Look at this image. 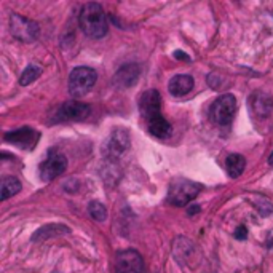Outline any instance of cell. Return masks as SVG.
I'll list each match as a JSON object with an SVG mask.
<instances>
[{
  "mask_svg": "<svg viewBox=\"0 0 273 273\" xmlns=\"http://www.w3.org/2000/svg\"><path fill=\"white\" fill-rule=\"evenodd\" d=\"M98 80V74L95 69L80 66L75 67L69 75V93L74 98H82L95 86Z\"/></svg>",
  "mask_w": 273,
  "mask_h": 273,
  "instance_id": "3",
  "label": "cell"
},
{
  "mask_svg": "<svg viewBox=\"0 0 273 273\" xmlns=\"http://www.w3.org/2000/svg\"><path fill=\"white\" fill-rule=\"evenodd\" d=\"M128 149H129V134L125 131L123 128H117L112 131L109 139L106 141L104 153H106V157L109 160L115 162V158L122 157Z\"/></svg>",
  "mask_w": 273,
  "mask_h": 273,
  "instance_id": "6",
  "label": "cell"
},
{
  "mask_svg": "<svg viewBox=\"0 0 273 273\" xmlns=\"http://www.w3.org/2000/svg\"><path fill=\"white\" fill-rule=\"evenodd\" d=\"M88 211H89L91 217L98 220V222H102V220L107 219V210L101 201H91L88 206Z\"/></svg>",
  "mask_w": 273,
  "mask_h": 273,
  "instance_id": "20",
  "label": "cell"
},
{
  "mask_svg": "<svg viewBox=\"0 0 273 273\" xmlns=\"http://www.w3.org/2000/svg\"><path fill=\"white\" fill-rule=\"evenodd\" d=\"M174 58H176V59H182V61H190V58H189L187 55L182 53V51H176V53H174Z\"/></svg>",
  "mask_w": 273,
  "mask_h": 273,
  "instance_id": "22",
  "label": "cell"
},
{
  "mask_svg": "<svg viewBox=\"0 0 273 273\" xmlns=\"http://www.w3.org/2000/svg\"><path fill=\"white\" fill-rule=\"evenodd\" d=\"M193 77L187 75V74H180V75H174L173 79L168 83V89H170V93L176 98L180 96H186L189 95L190 91L193 89Z\"/></svg>",
  "mask_w": 273,
  "mask_h": 273,
  "instance_id": "13",
  "label": "cell"
},
{
  "mask_svg": "<svg viewBox=\"0 0 273 273\" xmlns=\"http://www.w3.org/2000/svg\"><path fill=\"white\" fill-rule=\"evenodd\" d=\"M146 123L149 126V131L153 136L160 138V139H166L168 136L171 134V125H170V122H168L162 113L152 117V119L147 120Z\"/></svg>",
  "mask_w": 273,
  "mask_h": 273,
  "instance_id": "16",
  "label": "cell"
},
{
  "mask_svg": "<svg viewBox=\"0 0 273 273\" xmlns=\"http://www.w3.org/2000/svg\"><path fill=\"white\" fill-rule=\"evenodd\" d=\"M88 115H89V106L85 102H79V101L64 102L58 110V119L59 120L80 122V120H85Z\"/></svg>",
  "mask_w": 273,
  "mask_h": 273,
  "instance_id": "12",
  "label": "cell"
},
{
  "mask_svg": "<svg viewBox=\"0 0 273 273\" xmlns=\"http://www.w3.org/2000/svg\"><path fill=\"white\" fill-rule=\"evenodd\" d=\"M249 107L253 110L254 115H259V117H268L271 113V109H273V102L271 99L264 95V93H256L249 98Z\"/></svg>",
  "mask_w": 273,
  "mask_h": 273,
  "instance_id": "15",
  "label": "cell"
},
{
  "mask_svg": "<svg viewBox=\"0 0 273 273\" xmlns=\"http://www.w3.org/2000/svg\"><path fill=\"white\" fill-rule=\"evenodd\" d=\"M21 190V182L15 176H7L2 179V186H0V200L5 201L13 195H16Z\"/></svg>",
  "mask_w": 273,
  "mask_h": 273,
  "instance_id": "17",
  "label": "cell"
},
{
  "mask_svg": "<svg viewBox=\"0 0 273 273\" xmlns=\"http://www.w3.org/2000/svg\"><path fill=\"white\" fill-rule=\"evenodd\" d=\"M225 166H227L229 176L235 179L244 171L246 160H244L243 155H240V153H232V155H229L227 160H225Z\"/></svg>",
  "mask_w": 273,
  "mask_h": 273,
  "instance_id": "18",
  "label": "cell"
},
{
  "mask_svg": "<svg viewBox=\"0 0 273 273\" xmlns=\"http://www.w3.org/2000/svg\"><path fill=\"white\" fill-rule=\"evenodd\" d=\"M66 168H67L66 155H62L59 152H51L47 157V160L42 162L38 173H40V177L43 180H53L55 177L61 176L66 171Z\"/></svg>",
  "mask_w": 273,
  "mask_h": 273,
  "instance_id": "8",
  "label": "cell"
},
{
  "mask_svg": "<svg viewBox=\"0 0 273 273\" xmlns=\"http://www.w3.org/2000/svg\"><path fill=\"white\" fill-rule=\"evenodd\" d=\"M40 75H42V67H38L37 64H29V66L22 71L21 79H19V83H21L22 86L31 85V83H34Z\"/></svg>",
  "mask_w": 273,
  "mask_h": 273,
  "instance_id": "19",
  "label": "cell"
},
{
  "mask_svg": "<svg viewBox=\"0 0 273 273\" xmlns=\"http://www.w3.org/2000/svg\"><path fill=\"white\" fill-rule=\"evenodd\" d=\"M38 138H40V134H38L35 129H32L31 126H22V128H18L15 131H10L5 134L7 142H10V144L16 146L19 149H26V150L34 149Z\"/></svg>",
  "mask_w": 273,
  "mask_h": 273,
  "instance_id": "9",
  "label": "cell"
},
{
  "mask_svg": "<svg viewBox=\"0 0 273 273\" xmlns=\"http://www.w3.org/2000/svg\"><path fill=\"white\" fill-rule=\"evenodd\" d=\"M268 163H270V165H273V153H271V157L268 158Z\"/></svg>",
  "mask_w": 273,
  "mask_h": 273,
  "instance_id": "24",
  "label": "cell"
},
{
  "mask_svg": "<svg viewBox=\"0 0 273 273\" xmlns=\"http://www.w3.org/2000/svg\"><path fill=\"white\" fill-rule=\"evenodd\" d=\"M79 24L83 34L89 38H102L109 31L106 13L96 2H89L82 7Z\"/></svg>",
  "mask_w": 273,
  "mask_h": 273,
  "instance_id": "1",
  "label": "cell"
},
{
  "mask_svg": "<svg viewBox=\"0 0 273 273\" xmlns=\"http://www.w3.org/2000/svg\"><path fill=\"white\" fill-rule=\"evenodd\" d=\"M200 211V206H197V204H195V206H190L189 208V210H187V213L190 214V216H193V214H197Z\"/></svg>",
  "mask_w": 273,
  "mask_h": 273,
  "instance_id": "23",
  "label": "cell"
},
{
  "mask_svg": "<svg viewBox=\"0 0 273 273\" xmlns=\"http://www.w3.org/2000/svg\"><path fill=\"white\" fill-rule=\"evenodd\" d=\"M203 186L192 182L187 179H176L171 182L170 190H168V203L174 206H187L197 195L201 192Z\"/></svg>",
  "mask_w": 273,
  "mask_h": 273,
  "instance_id": "2",
  "label": "cell"
},
{
  "mask_svg": "<svg viewBox=\"0 0 273 273\" xmlns=\"http://www.w3.org/2000/svg\"><path fill=\"white\" fill-rule=\"evenodd\" d=\"M235 238L237 240H246V238H248V229H246L244 225H240L235 230Z\"/></svg>",
  "mask_w": 273,
  "mask_h": 273,
  "instance_id": "21",
  "label": "cell"
},
{
  "mask_svg": "<svg viewBox=\"0 0 273 273\" xmlns=\"http://www.w3.org/2000/svg\"><path fill=\"white\" fill-rule=\"evenodd\" d=\"M139 75H141V66L136 62H129L122 66L119 71L115 72L113 75V85L120 89H126V88H131L138 83L139 80Z\"/></svg>",
  "mask_w": 273,
  "mask_h": 273,
  "instance_id": "11",
  "label": "cell"
},
{
  "mask_svg": "<svg viewBox=\"0 0 273 273\" xmlns=\"http://www.w3.org/2000/svg\"><path fill=\"white\" fill-rule=\"evenodd\" d=\"M115 271L117 273H142L144 262L134 249L119 251L115 256Z\"/></svg>",
  "mask_w": 273,
  "mask_h": 273,
  "instance_id": "7",
  "label": "cell"
},
{
  "mask_svg": "<svg viewBox=\"0 0 273 273\" xmlns=\"http://www.w3.org/2000/svg\"><path fill=\"white\" fill-rule=\"evenodd\" d=\"M235 112H237V99L230 93L219 96L211 109L214 122L222 125V126H227L232 123L233 117H235Z\"/></svg>",
  "mask_w": 273,
  "mask_h": 273,
  "instance_id": "5",
  "label": "cell"
},
{
  "mask_svg": "<svg viewBox=\"0 0 273 273\" xmlns=\"http://www.w3.org/2000/svg\"><path fill=\"white\" fill-rule=\"evenodd\" d=\"M53 273H58V271H53Z\"/></svg>",
  "mask_w": 273,
  "mask_h": 273,
  "instance_id": "25",
  "label": "cell"
},
{
  "mask_svg": "<svg viewBox=\"0 0 273 273\" xmlns=\"http://www.w3.org/2000/svg\"><path fill=\"white\" fill-rule=\"evenodd\" d=\"M162 109V96L157 89H147L141 95L139 98V112L142 115V119L146 122L150 120L152 117L160 115Z\"/></svg>",
  "mask_w": 273,
  "mask_h": 273,
  "instance_id": "10",
  "label": "cell"
},
{
  "mask_svg": "<svg viewBox=\"0 0 273 273\" xmlns=\"http://www.w3.org/2000/svg\"><path fill=\"white\" fill-rule=\"evenodd\" d=\"M64 233H71V229L67 225H62V224H48L38 229L34 235H32V241L34 243H42L50 240L51 237H58V235H64Z\"/></svg>",
  "mask_w": 273,
  "mask_h": 273,
  "instance_id": "14",
  "label": "cell"
},
{
  "mask_svg": "<svg viewBox=\"0 0 273 273\" xmlns=\"http://www.w3.org/2000/svg\"><path fill=\"white\" fill-rule=\"evenodd\" d=\"M10 29L11 34L21 42H34L37 40L38 34H40V28H38L35 21L24 18L18 15V13H13L10 16Z\"/></svg>",
  "mask_w": 273,
  "mask_h": 273,
  "instance_id": "4",
  "label": "cell"
}]
</instances>
